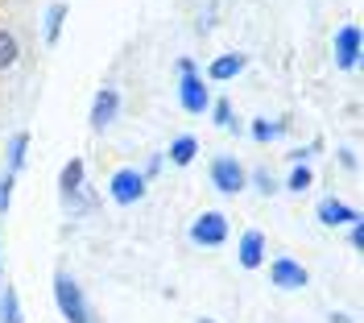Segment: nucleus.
I'll use <instances>...</instances> for the list:
<instances>
[{"mask_svg": "<svg viewBox=\"0 0 364 323\" xmlns=\"http://www.w3.org/2000/svg\"><path fill=\"white\" fill-rule=\"evenodd\" d=\"M331 323H352V319H348V315H331Z\"/></svg>", "mask_w": 364, "mask_h": 323, "instance_id": "393cba45", "label": "nucleus"}, {"mask_svg": "<svg viewBox=\"0 0 364 323\" xmlns=\"http://www.w3.org/2000/svg\"><path fill=\"white\" fill-rule=\"evenodd\" d=\"M0 323H25L21 315V299H17V290L4 282V295H0Z\"/></svg>", "mask_w": 364, "mask_h": 323, "instance_id": "ddd939ff", "label": "nucleus"}, {"mask_svg": "<svg viewBox=\"0 0 364 323\" xmlns=\"http://www.w3.org/2000/svg\"><path fill=\"white\" fill-rule=\"evenodd\" d=\"M236 257H240V265L245 270H257L261 261H265V232L249 228L245 236H240V245H236Z\"/></svg>", "mask_w": 364, "mask_h": 323, "instance_id": "9d476101", "label": "nucleus"}, {"mask_svg": "<svg viewBox=\"0 0 364 323\" xmlns=\"http://www.w3.org/2000/svg\"><path fill=\"white\" fill-rule=\"evenodd\" d=\"M252 183H257V191H261V195H273V191H277V183H273L269 170H252Z\"/></svg>", "mask_w": 364, "mask_h": 323, "instance_id": "4be33fe9", "label": "nucleus"}, {"mask_svg": "<svg viewBox=\"0 0 364 323\" xmlns=\"http://www.w3.org/2000/svg\"><path fill=\"white\" fill-rule=\"evenodd\" d=\"M83 174H87L83 158H70L67 166H63V174H58V186H63V195H75V191H83Z\"/></svg>", "mask_w": 364, "mask_h": 323, "instance_id": "f8f14e48", "label": "nucleus"}, {"mask_svg": "<svg viewBox=\"0 0 364 323\" xmlns=\"http://www.w3.org/2000/svg\"><path fill=\"white\" fill-rule=\"evenodd\" d=\"M161 170V154H154V158H149V166H145V170H141V174H145V179H149V174H158Z\"/></svg>", "mask_w": 364, "mask_h": 323, "instance_id": "5701e85b", "label": "nucleus"}, {"mask_svg": "<svg viewBox=\"0 0 364 323\" xmlns=\"http://www.w3.org/2000/svg\"><path fill=\"white\" fill-rule=\"evenodd\" d=\"M191 240L203 245V249H220L228 240V216L224 211H203V216L191 224Z\"/></svg>", "mask_w": 364, "mask_h": 323, "instance_id": "39448f33", "label": "nucleus"}, {"mask_svg": "<svg viewBox=\"0 0 364 323\" xmlns=\"http://www.w3.org/2000/svg\"><path fill=\"white\" fill-rule=\"evenodd\" d=\"M360 63V29L356 25H340L336 29V67L352 70Z\"/></svg>", "mask_w": 364, "mask_h": 323, "instance_id": "0eeeda50", "label": "nucleus"}, {"mask_svg": "<svg viewBox=\"0 0 364 323\" xmlns=\"http://www.w3.org/2000/svg\"><path fill=\"white\" fill-rule=\"evenodd\" d=\"M318 224H327V228H340V224H360V211L348 208L343 199H323V203H318Z\"/></svg>", "mask_w": 364, "mask_h": 323, "instance_id": "1a4fd4ad", "label": "nucleus"}, {"mask_svg": "<svg viewBox=\"0 0 364 323\" xmlns=\"http://www.w3.org/2000/svg\"><path fill=\"white\" fill-rule=\"evenodd\" d=\"M25 149H29V133H13V141H9V174H17L25 166Z\"/></svg>", "mask_w": 364, "mask_h": 323, "instance_id": "dca6fc26", "label": "nucleus"}, {"mask_svg": "<svg viewBox=\"0 0 364 323\" xmlns=\"http://www.w3.org/2000/svg\"><path fill=\"white\" fill-rule=\"evenodd\" d=\"M199 323H215V319H199Z\"/></svg>", "mask_w": 364, "mask_h": 323, "instance_id": "a878e982", "label": "nucleus"}, {"mask_svg": "<svg viewBox=\"0 0 364 323\" xmlns=\"http://www.w3.org/2000/svg\"><path fill=\"white\" fill-rule=\"evenodd\" d=\"M211 186H215L220 195H240V191L249 186V170L236 158H215L211 162Z\"/></svg>", "mask_w": 364, "mask_h": 323, "instance_id": "20e7f679", "label": "nucleus"}, {"mask_svg": "<svg viewBox=\"0 0 364 323\" xmlns=\"http://www.w3.org/2000/svg\"><path fill=\"white\" fill-rule=\"evenodd\" d=\"M211 116H215L220 129H232V104H228V100H215V104H211Z\"/></svg>", "mask_w": 364, "mask_h": 323, "instance_id": "412c9836", "label": "nucleus"}, {"mask_svg": "<svg viewBox=\"0 0 364 323\" xmlns=\"http://www.w3.org/2000/svg\"><path fill=\"white\" fill-rule=\"evenodd\" d=\"M116 112H120V92H116V88L95 92V100H91V129H95V133L108 129V125L116 120Z\"/></svg>", "mask_w": 364, "mask_h": 323, "instance_id": "6e6552de", "label": "nucleus"}, {"mask_svg": "<svg viewBox=\"0 0 364 323\" xmlns=\"http://www.w3.org/2000/svg\"><path fill=\"white\" fill-rule=\"evenodd\" d=\"M195 154H199V141L195 137H174L170 141V162H174V166H191Z\"/></svg>", "mask_w": 364, "mask_h": 323, "instance_id": "4468645a", "label": "nucleus"}, {"mask_svg": "<svg viewBox=\"0 0 364 323\" xmlns=\"http://www.w3.org/2000/svg\"><path fill=\"white\" fill-rule=\"evenodd\" d=\"M13 186H17V174L4 170V179H0V216L9 211V203H13Z\"/></svg>", "mask_w": 364, "mask_h": 323, "instance_id": "aec40b11", "label": "nucleus"}, {"mask_svg": "<svg viewBox=\"0 0 364 323\" xmlns=\"http://www.w3.org/2000/svg\"><path fill=\"white\" fill-rule=\"evenodd\" d=\"M286 133V125H269V120H257L252 125V137L257 141H273V137H282Z\"/></svg>", "mask_w": 364, "mask_h": 323, "instance_id": "6ab92c4d", "label": "nucleus"}, {"mask_svg": "<svg viewBox=\"0 0 364 323\" xmlns=\"http://www.w3.org/2000/svg\"><path fill=\"white\" fill-rule=\"evenodd\" d=\"M245 54H220L211 67H207V79H215V83H228V79H236L240 70H245Z\"/></svg>", "mask_w": 364, "mask_h": 323, "instance_id": "9b49d317", "label": "nucleus"}, {"mask_svg": "<svg viewBox=\"0 0 364 323\" xmlns=\"http://www.w3.org/2000/svg\"><path fill=\"white\" fill-rule=\"evenodd\" d=\"M178 75H182V83H178L182 108H186L191 116H203L207 108H211V92L203 88V75H195V63H191V58L178 63Z\"/></svg>", "mask_w": 364, "mask_h": 323, "instance_id": "f03ea898", "label": "nucleus"}, {"mask_svg": "<svg viewBox=\"0 0 364 323\" xmlns=\"http://www.w3.org/2000/svg\"><path fill=\"white\" fill-rule=\"evenodd\" d=\"M17 54H21V46H17V33L0 29V70L13 67V63H17Z\"/></svg>", "mask_w": 364, "mask_h": 323, "instance_id": "f3484780", "label": "nucleus"}, {"mask_svg": "<svg viewBox=\"0 0 364 323\" xmlns=\"http://www.w3.org/2000/svg\"><path fill=\"white\" fill-rule=\"evenodd\" d=\"M269 282L277 286V290H302V286L311 282V274H306V265L294 261V257H273L269 261Z\"/></svg>", "mask_w": 364, "mask_h": 323, "instance_id": "423d86ee", "label": "nucleus"}, {"mask_svg": "<svg viewBox=\"0 0 364 323\" xmlns=\"http://www.w3.org/2000/svg\"><path fill=\"white\" fill-rule=\"evenodd\" d=\"M54 302H58V311H63V319L67 323H100L95 319V311H91L87 295H83V286H79L67 270L54 274Z\"/></svg>", "mask_w": 364, "mask_h": 323, "instance_id": "f257e3e1", "label": "nucleus"}, {"mask_svg": "<svg viewBox=\"0 0 364 323\" xmlns=\"http://www.w3.org/2000/svg\"><path fill=\"white\" fill-rule=\"evenodd\" d=\"M145 174L136 170V166H120L112 174V183H108V195H112V203H120V208H129V203H136L141 195H145Z\"/></svg>", "mask_w": 364, "mask_h": 323, "instance_id": "7ed1b4c3", "label": "nucleus"}, {"mask_svg": "<svg viewBox=\"0 0 364 323\" xmlns=\"http://www.w3.org/2000/svg\"><path fill=\"white\" fill-rule=\"evenodd\" d=\"M352 245H356V249L364 245V228H360V224H352Z\"/></svg>", "mask_w": 364, "mask_h": 323, "instance_id": "b1692460", "label": "nucleus"}, {"mask_svg": "<svg viewBox=\"0 0 364 323\" xmlns=\"http://www.w3.org/2000/svg\"><path fill=\"white\" fill-rule=\"evenodd\" d=\"M315 183V174H311V166H294V174H290V191H298V195H302V191H306V186Z\"/></svg>", "mask_w": 364, "mask_h": 323, "instance_id": "a211bd4d", "label": "nucleus"}, {"mask_svg": "<svg viewBox=\"0 0 364 323\" xmlns=\"http://www.w3.org/2000/svg\"><path fill=\"white\" fill-rule=\"evenodd\" d=\"M63 21H67V4H63V0H54V4H50V13H46V42H50V46L58 42Z\"/></svg>", "mask_w": 364, "mask_h": 323, "instance_id": "2eb2a0df", "label": "nucleus"}]
</instances>
